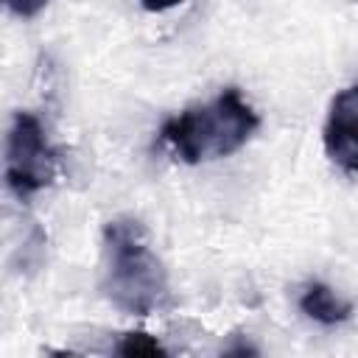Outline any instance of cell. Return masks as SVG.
Here are the masks:
<instances>
[{"instance_id": "52a82bcc", "label": "cell", "mask_w": 358, "mask_h": 358, "mask_svg": "<svg viewBox=\"0 0 358 358\" xmlns=\"http://www.w3.org/2000/svg\"><path fill=\"white\" fill-rule=\"evenodd\" d=\"M0 6H8L17 17H36L45 6H48V0H0Z\"/></svg>"}, {"instance_id": "5b68a950", "label": "cell", "mask_w": 358, "mask_h": 358, "mask_svg": "<svg viewBox=\"0 0 358 358\" xmlns=\"http://www.w3.org/2000/svg\"><path fill=\"white\" fill-rule=\"evenodd\" d=\"M299 308L308 319L324 324V327H333V324H341L352 316V302L338 296L330 285L324 282H310L302 296H299Z\"/></svg>"}, {"instance_id": "6da1fadb", "label": "cell", "mask_w": 358, "mask_h": 358, "mask_svg": "<svg viewBox=\"0 0 358 358\" xmlns=\"http://www.w3.org/2000/svg\"><path fill=\"white\" fill-rule=\"evenodd\" d=\"M101 288L115 308L131 316H148L171 305L168 271L137 218H115L103 227Z\"/></svg>"}, {"instance_id": "8992f818", "label": "cell", "mask_w": 358, "mask_h": 358, "mask_svg": "<svg viewBox=\"0 0 358 358\" xmlns=\"http://www.w3.org/2000/svg\"><path fill=\"white\" fill-rule=\"evenodd\" d=\"M120 355H165V347L148 333H126L117 344Z\"/></svg>"}, {"instance_id": "ba28073f", "label": "cell", "mask_w": 358, "mask_h": 358, "mask_svg": "<svg viewBox=\"0 0 358 358\" xmlns=\"http://www.w3.org/2000/svg\"><path fill=\"white\" fill-rule=\"evenodd\" d=\"M145 11H168V8H173V6H179V3H185V0H137Z\"/></svg>"}, {"instance_id": "3957f363", "label": "cell", "mask_w": 358, "mask_h": 358, "mask_svg": "<svg viewBox=\"0 0 358 358\" xmlns=\"http://www.w3.org/2000/svg\"><path fill=\"white\" fill-rule=\"evenodd\" d=\"M56 176V151L50 148L36 115L17 112L6 140V185L17 199H31Z\"/></svg>"}, {"instance_id": "7a4b0ae2", "label": "cell", "mask_w": 358, "mask_h": 358, "mask_svg": "<svg viewBox=\"0 0 358 358\" xmlns=\"http://www.w3.org/2000/svg\"><path fill=\"white\" fill-rule=\"evenodd\" d=\"M257 129L260 117L252 103L243 101L238 87H227L210 103L187 106L168 117L159 129V137L182 162L199 165L235 154L252 140Z\"/></svg>"}, {"instance_id": "277c9868", "label": "cell", "mask_w": 358, "mask_h": 358, "mask_svg": "<svg viewBox=\"0 0 358 358\" xmlns=\"http://www.w3.org/2000/svg\"><path fill=\"white\" fill-rule=\"evenodd\" d=\"M324 154L350 179L358 173V87L350 84L336 92L322 131Z\"/></svg>"}]
</instances>
